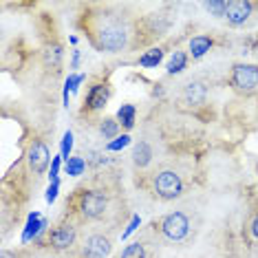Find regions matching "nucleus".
I'll list each match as a JSON object with an SVG mask.
<instances>
[{"label": "nucleus", "mask_w": 258, "mask_h": 258, "mask_svg": "<svg viewBox=\"0 0 258 258\" xmlns=\"http://www.w3.org/2000/svg\"><path fill=\"white\" fill-rule=\"evenodd\" d=\"M126 42H128V33L121 22H106L95 33V44L102 51H108V53L121 51L126 46Z\"/></svg>", "instance_id": "nucleus-1"}, {"label": "nucleus", "mask_w": 258, "mask_h": 258, "mask_svg": "<svg viewBox=\"0 0 258 258\" xmlns=\"http://www.w3.org/2000/svg\"><path fill=\"white\" fill-rule=\"evenodd\" d=\"M230 86L243 95L254 93L258 89V64H234L230 71Z\"/></svg>", "instance_id": "nucleus-2"}, {"label": "nucleus", "mask_w": 258, "mask_h": 258, "mask_svg": "<svg viewBox=\"0 0 258 258\" xmlns=\"http://www.w3.org/2000/svg\"><path fill=\"white\" fill-rule=\"evenodd\" d=\"M155 195L163 201H174L183 195V181L174 170H161L155 177Z\"/></svg>", "instance_id": "nucleus-3"}, {"label": "nucleus", "mask_w": 258, "mask_h": 258, "mask_svg": "<svg viewBox=\"0 0 258 258\" xmlns=\"http://www.w3.org/2000/svg\"><path fill=\"white\" fill-rule=\"evenodd\" d=\"M106 205H108V199L104 197L102 192L86 190V192H82V197H80V214L84 216L86 221L99 219V216L106 212Z\"/></svg>", "instance_id": "nucleus-4"}, {"label": "nucleus", "mask_w": 258, "mask_h": 258, "mask_svg": "<svg viewBox=\"0 0 258 258\" xmlns=\"http://www.w3.org/2000/svg\"><path fill=\"white\" fill-rule=\"evenodd\" d=\"M163 236L170 240H183L187 236V230H190V221L183 212H172L168 216H163V221L159 223Z\"/></svg>", "instance_id": "nucleus-5"}, {"label": "nucleus", "mask_w": 258, "mask_h": 258, "mask_svg": "<svg viewBox=\"0 0 258 258\" xmlns=\"http://www.w3.org/2000/svg\"><path fill=\"white\" fill-rule=\"evenodd\" d=\"M27 159H29V168L33 170V174H44L46 168H49V161H51V152L44 142L33 139L31 146H29Z\"/></svg>", "instance_id": "nucleus-6"}, {"label": "nucleus", "mask_w": 258, "mask_h": 258, "mask_svg": "<svg viewBox=\"0 0 258 258\" xmlns=\"http://www.w3.org/2000/svg\"><path fill=\"white\" fill-rule=\"evenodd\" d=\"M110 249H113V243H110L108 236H104V234H93L84 240V245H82L80 249V258H104L110 254Z\"/></svg>", "instance_id": "nucleus-7"}, {"label": "nucleus", "mask_w": 258, "mask_h": 258, "mask_svg": "<svg viewBox=\"0 0 258 258\" xmlns=\"http://www.w3.org/2000/svg\"><path fill=\"white\" fill-rule=\"evenodd\" d=\"M46 243H49L51 249H55V251L69 249L75 243V227L71 225V223H60V225H55L53 230L49 232Z\"/></svg>", "instance_id": "nucleus-8"}, {"label": "nucleus", "mask_w": 258, "mask_h": 258, "mask_svg": "<svg viewBox=\"0 0 258 258\" xmlns=\"http://www.w3.org/2000/svg\"><path fill=\"white\" fill-rule=\"evenodd\" d=\"M256 5L249 3V0H232L230 5H227V25L230 27H240L245 25V20L251 16V11H254Z\"/></svg>", "instance_id": "nucleus-9"}, {"label": "nucleus", "mask_w": 258, "mask_h": 258, "mask_svg": "<svg viewBox=\"0 0 258 258\" xmlns=\"http://www.w3.org/2000/svg\"><path fill=\"white\" fill-rule=\"evenodd\" d=\"M110 97V89L106 84H95L91 86L89 95H86V110H91V113H95V110H102L106 106Z\"/></svg>", "instance_id": "nucleus-10"}, {"label": "nucleus", "mask_w": 258, "mask_h": 258, "mask_svg": "<svg viewBox=\"0 0 258 258\" xmlns=\"http://www.w3.org/2000/svg\"><path fill=\"white\" fill-rule=\"evenodd\" d=\"M205 97H208V86H205L203 82H187L185 84V89H183L185 104H190V106H201L205 102Z\"/></svg>", "instance_id": "nucleus-11"}, {"label": "nucleus", "mask_w": 258, "mask_h": 258, "mask_svg": "<svg viewBox=\"0 0 258 258\" xmlns=\"http://www.w3.org/2000/svg\"><path fill=\"white\" fill-rule=\"evenodd\" d=\"M44 227H46V221L42 219V214L40 212H31L29 214V223H27V227H25V234H22V240H31L33 236H38L40 232H44Z\"/></svg>", "instance_id": "nucleus-12"}, {"label": "nucleus", "mask_w": 258, "mask_h": 258, "mask_svg": "<svg viewBox=\"0 0 258 258\" xmlns=\"http://www.w3.org/2000/svg\"><path fill=\"white\" fill-rule=\"evenodd\" d=\"M212 44H214V40L210 36H195L190 40V53H192V57H197V60H199V57H203L210 49H212Z\"/></svg>", "instance_id": "nucleus-13"}, {"label": "nucleus", "mask_w": 258, "mask_h": 258, "mask_svg": "<svg viewBox=\"0 0 258 258\" xmlns=\"http://www.w3.org/2000/svg\"><path fill=\"white\" fill-rule=\"evenodd\" d=\"M152 159V148H150V144L148 142H139L137 146H135V150H133V161H135V166H139V168H146L150 163Z\"/></svg>", "instance_id": "nucleus-14"}, {"label": "nucleus", "mask_w": 258, "mask_h": 258, "mask_svg": "<svg viewBox=\"0 0 258 258\" xmlns=\"http://www.w3.org/2000/svg\"><path fill=\"white\" fill-rule=\"evenodd\" d=\"M44 64L49 69H53V71H57L62 64V46L60 44H51L49 49L44 51Z\"/></svg>", "instance_id": "nucleus-15"}, {"label": "nucleus", "mask_w": 258, "mask_h": 258, "mask_svg": "<svg viewBox=\"0 0 258 258\" xmlns=\"http://www.w3.org/2000/svg\"><path fill=\"white\" fill-rule=\"evenodd\" d=\"M135 115H137V110H135L133 104H121L119 110H117V121H121L124 124V128H131L135 126Z\"/></svg>", "instance_id": "nucleus-16"}, {"label": "nucleus", "mask_w": 258, "mask_h": 258, "mask_svg": "<svg viewBox=\"0 0 258 258\" xmlns=\"http://www.w3.org/2000/svg\"><path fill=\"white\" fill-rule=\"evenodd\" d=\"M185 67H187V55L183 51H174L172 57H170V62H168V75H177V73L183 71Z\"/></svg>", "instance_id": "nucleus-17"}, {"label": "nucleus", "mask_w": 258, "mask_h": 258, "mask_svg": "<svg viewBox=\"0 0 258 258\" xmlns=\"http://www.w3.org/2000/svg\"><path fill=\"white\" fill-rule=\"evenodd\" d=\"M99 133H102L104 139H117V133H119V121L113 119V117H106V119L99 124Z\"/></svg>", "instance_id": "nucleus-18"}, {"label": "nucleus", "mask_w": 258, "mask_h": 258, "mask_svg": "<svg viewBox=\"0 0 258 258\" xmlns=\"http://www.w3.org/2000/svg\"><path fill=\"white\" fill-rule=\"evenodd\" d=\"M161 60H163V51L161 49H152V51H148V53H144L142 57H139V67L152 69V67H157Z\"/></svg>", "instance_id": "nucleus-19"}, {"label": "nucleus", "mask_w": 258, "mask_h": 258, "mask_svg": "<svg viewBox=\"0 0 258 258\" xmlns=\"http://www.w3.org/2000/svg\"><path fill=\"white\" fill-rule=\"evenodd\" d=\"M227 5H230L227 0H210V3H205V9H208L212 16H216V18H225Z\"/></svg>", "instance_id": "nucleus-20"}, {"label": "nucleus", "mask_w": 258, "mask_h": 258, "mask_svg": "<svg viewBox=\"0 0 258 258\" xmlns=\"http://www.w3.org/2000/svg\"><path fill=\"white\" fill-rule=\"evenodd\" d=\"M119 258H148V254H146V247H144V243H131L128 247L121 251V256Z\"/></svg>", "instance_id": "nucleus-21"}, {"label": "nucleus", "mask_w": 258, "mask_h": 258, "mask_svg": "<svg viewBox=\"0 0 258 258\" xmlns=\"http://www.w3.org/2000/svg\"><path fill=\"white\" fill-rule=\"evenodd\" d=\"M64 163H67V172L71 174V177H80V174L84 172V168H86V163H84L82 157H71V159H67Z\"/></svg>", "instance_id": "nucleus-22"}, {"label": "nucleus", "mask_w": 258, "mask_h": 258, "mask_svg": "<svg viewBox=\"0 0 258 258\" xmlns=\"http://www.w3.org/2000/svg\"><path fill=\"white\" fill-rule=\"evenodd\" d=\"M60 150H62V159H71V150H73V133L67 131L62 137V144H60Z\"/></svg>", "instance_id": "nucleus-23"}, {"label": "nucleus", "mask_w": 258, "mask_h": 258, "mask_svg": "<svg viewBox=\"0 0 258 258\" xmlns=\"http://www.w3.org/2000/svg\"><path fill=\"white\" fill-rule=\"evenodd\" d=\"M126 146H131V135H121V137H117V139H113V142H108L106 150L117 152V150H124Z\"/></svg>", "instance_id": "nucleus-24"}, {"label": "nucleus", "mask_w": 258, "mask_h": 258, "mask_svg": "<svg viewBox=\"0 0 258 258\" xmlns=\"http://www.w3.org/2000/svg\"><path fill=\"white\" fill-rule=\"evenodd\" d=\"M60 166H62V155L60 157H53V161H51V183H60Z\"/></svg>", "instance_id": "nucleus-25"}, {"label": "nucleus", "mask_w": 258, "mask_h": 258, "mask_svg": "<svg viewBox=\"0 0 258 258\" xmlns=\"http://www.w3.org/2000/svg\"><path fill=\"white\" fill-rule=\"evenodd\" d=\"M139 223H142V219H139V216H137V214H135V216H133V219H131V223H128L126 232H124V234H121V238H128V236H131V234H133L135 230H137V225H139Z\"/></svg>", "instance_id": "nucleus-26"}, {"label": "nucleus", "mask_w": 258, "mask_h": 258, "mask_svg": "<svg viewBox=\"0 0 258 258\" xmlns=\"http://www.w3.org/2000/svg\"><path fill=\"white\" fill-rule=\"evenodd\" d=\"M57 187H60V183H51L46 187V203H53L57 199Z\"/></svg>", "instance_id": "nucleus-27"}, {"label": "nucleus", "mask_w": 258, "mask_h": 258, "mask_svg": "<svg viewBox=\"0 0 258 258\" xmlns=\"http://www.w3.org/2000/svg\"><path fill=\"white\" fill-rule=\"evenodd\" d=\"M0 258H18V256H16V251H11V249H3V256Z\"/></svg>", "instance_id": "nucleus-28"}, {"label": "nucleus", "mask_w": 258, "mask_h": 258, "mask_svg": "<svg viewBox=\"0 0 258 258\" xmlns=\"http://www.w3.org/2000/svg\"><path fill=\"white\" fill-rule=\"evenodd\" d=\"M251 234L258 238V214H256V219H254V223H251Z\"/></svg>", "instance_id": "nucleus-29"}, {"label": "nucleus", "mask_w": 258, "mask_h": 258, "mask_svg": "<svg viewBox=\"0 0 258 258\" xmlns=\"http://www.w3.org/2000/svg\"><path fill=\"white\" fill-rule=\"evenodd\" d=\"M78 62H80V51H73V69L78 67Z\"/></svg>", "instance_id": "nucleus-30"}]
</instances>
